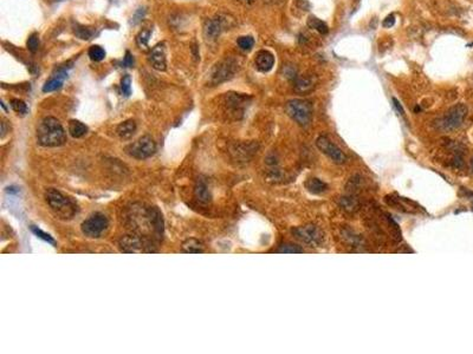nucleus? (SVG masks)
I'll return each mask as SVG.
<instances>
[{
	"label": "nucleus",
	"mask_w": 473,
	"mask_h": 354,
	"mask_svg": "<svg viewBox=\"0 0 473 354\" xmlns=\"http://www.w3.org/2000/svg\"><path fill=\"white\" fill-rule=\"evenodd\" d=\"M254 63H256L257 69L260 72H269L274 65V57L270 51L262 50V51L257 52Z\"/></svg>",
	"instance_id": "nucleus-16"
},
{
	"label": "nucleus",
	"mask_w": 473,
	"mask_h": 354,
	"mask_svg": "<svg viewBox=\"0 0 473 354\" xmlns=\"http://www.w3.org/2000/svg\"><path fill=\"white\" fill-rule=\"evenodd\" d=\"M116 132L122 140H129V138L133 137L135 132H136V123H135V121L133 120L122 122L116 128Z\"/></svg>",
	"instance_id": "nucleus-19"
},
{
	"label": "nucleus",
	"mask_w": 473,
	"mask_h": 354,
	"mask_svg": "<svg viewBox=\"0 0 473 354\" xmlns=\"http://www.w3.org/2000/svg\"><path fill=\"white\" fill-rule=\"evenodd\" d=\"M316 145L326 156H328L330 160L334 162V163L343 164L347 161L346 154L343 153L335 143H333L328 137L320 136L316 140Z\"/></svg>",
	"instance_id": "nucleus-12"
},
{
	"label": "nucleus",
	"mask_w": 473,
	"mask_h": 354,
	"mask_svg": "<svg viewBox=\"0 0 473 354\" xmlns=\"http://www.w3.org/2000/svg\"><path fill=\"white\" fill-rule=\"evenodd\" d=\"M123 64L127 66V68H131V66H133V64H134V58H133V56L130 55V52H129V51L125 52V57H124Z\"/></svg>",
	"instance_id": "nucleus-36"
},
{
	"label": "nucleus",
	"mask_w": 473,
	"mask_h": 354,
	"mask_svg": "<svg viewBox=\"0 0 473 354\" xmlns=\"http://www.w3.org/2000/svg\"><path fill=\"white\" fill-rule=\"evenodd\" d=\"M307 26H309L310 29L316 30V31L320 32L321 35H327V33L329 32L328 25H327L323 21H321V19L316 18V17H313V16H311L309 19H307Z\"/></svg>",
	"instance_id": "nucleus-24"
},
{
	"label": "nucleus",
	"mask_w": 473,
	"mask_h": 354,
	"mask_svg": "<svg viewBox=\"0 0 473 354\" xmlns=\"http://www.w3.org/2000/svg\"><path fill=\"white\" fill-rule=\"evenodd\" d=\"M313 87V79L307 76H297L295 78V89L298 92H306Z\"/></svg>",
	"instance_id": "nucleus-23"
},
{
	"label": "nucleus",
	"mask_w": 473,
	"mask_h": 354,
	"mask_svg": "<svg viewBox=\"0 0 473 354\" xmlns=\"http://www.w3.org/2000/svg\"><path fill=\"white\" fill-rule=\"evenodd\" d=\"M340 207L347 213H356L361 209V202L359 197L354 194H347L346 196H342L339 201Z\"/></svg>",
	"instance_id": "nucleus-17"
},
{
	"label": "nucleus",
	"mask_w": 473,
	"mask_h": 354,
	"mask_svg": "<svg viewBox=\"0 0 473 354\" xmlns=\"http://www.w3.org/2000/svg\"><path fill=\"white\" fill-rule=\"evenodd\" d=\"M149 62L155 70L165 71L166 70V51H165L164 44H157L151 50L149 56Z\"/></svg>",
	"instance_id": "nucleus-15"
},
{
	"label": "nucleus",
	"mask_w": 473,
	"mask_h": 354,
	"mask_svg": "<svg viewBox=\"0 0 473 354\" xmlns=\"http://www.w3.org/2000/svg\"><path fill=\"white\" fill-rule=\"evenodd\" d=\"M156 144L150 136H143L127 148V153L136 160H145L154 155Z\"/></svg>",
	"instance_id": "nucleus-9"
},
{
	"label": "nucleus",
	"mask_w": 473,
	"mask_h": 354,
	"mask_svg": "<svg viewBox=\"0 0 473 354\" xmlns=\"http://www.w3.org/2000/svg\"><path fill=\"white\" fill-rule=\"evenodd\" d=\"M120 248L123 253H144V251H154L151 249L153 243L136 234L125 235L120 240Z\"/></svg>",
	"instance_id": "nucleus-10"
},
{
	"label": "nucleus",
	"mask_w": 473,
	"mask_h": 354,
	"mask_svg": "<svg viewBox=\"0 0 473 354\" xmlns=\"http://www.w3.org/2000/svg\"><path fill=\"white\" fill-rule=\"evenodd\" d=\"M121 90H122V94H123L125 97L130 96V94H131V78H130V76L125 75L124 77L122 78Z\"/></svg>",
	"instance_id": "nucleus-33"
},
{
	"label": "nucleus",
	"mask_w": 473,
	"mask_h": 354,
	"mask_svg": "<svg viewBox=\"0 0 473 354\" xmlns=\"http://www.w3.org/2000/svg\"><path fill=\"white\" fill-rule=\"evenodd\" d=\"M11 108L15 110L17 114L21 115H25L28 112V105L25 104V102H23L22 99H12L11 101Z\"/></svg>",
	"instance_id": "nucleus-31"
},
{
	"label": "nucleus",
	"mask_w": 473,
	"mask_h": 354,
	"mask_svg": "<svg viewBox=\"0 0 473 354\" xmlns=\"http://www.w3.org/2000/svg\"><path fill=\"white\" fill-rule=\"evenodd\" d=\"M245 2H247V3H253L254 0H245Z\"/></svg>",
	"instance_id": "nucleus-39"
},
{
	"label": "nucleus",
	"mask_w": 473,
	"mask_h": 354,
	"mask_svg": "<svg viewBox=\"0 0 473 354\" xmlns=\"http://www.w3.org/2000/svg\"><path fill=\"white\" fill-rule=\"evenodd\" d=\"M238 69V64L234 59H224L218 63V64L212 69L211 72V83L212 84H220V83L226 82L231 79L236 74Z\"/></svg>",
	"instance_id": "nucleus-8"
},
{
	"label": "nucleus",
	"mask_w": 473,
	"mask_h": 354,
	"mask_svg": "<svg viewBox=\"0 0 473 354\" xmlns=\"http://www.w3.org/2000/svg\"><path fill=\"white\" fill-rule=\"evenodd\" d=\"M286 114L300 127L306 128L312 122V105L304 99H291L286 103Z\"/></svg>",
	"instance_id": "nucleus-5"
},
{
	"label": "nucleus",
	"mask_w": 473,
	"mask_h": 354,
	"mask_svg": "<svg viewBox=\"0 0 473 354\" xmlns=\"http://www.w3.org/2000/svg\"><path fill=\"white\" fill-rule=\"evenodd\" d=\"M293 236L303 243L309 244L310 247H320L324 241V234L319 227L307 224V226L297 227L291 230Z\"/></svg>",
	"instance_id": "nucleus-7"
},
{
	"label": "nucleus",
	"mask_w": 473,
	"mask_h": 354,
	"mask_svg": "<svg viewBox=\"0 0 473 354\" xmlns=\"http://www.w3.org/2000/svg\"><path fill=\"white\" fill-rule=\"evenodd\" d=\"M304 185H305V189L313 195H321L328 190V184L324 183L320 178H309Z\"/></svg>",
	"instance_id": "nucleus-20"
},
{
	"label": "nucleus",
	"mask_w": 473,
	"mask_h": 354,
	"mask_svg": "<svg viewBox=\"0 0 473 354\" xmlns=\"http://www.w3.org/2000/svg\"><path fill=\"white\" fill-rule=\"evenodd\" d=\"M69 132L74 138H82L88 134V127L77 120H71L69 122Z\"/></svg>",
	"instance_id": "nucleus-21"
},
{
	"label": "nucleus",
	"mask_w": 473,
	"mask_h": 354,
	"mask_svg": "<svg viewBox=\"0 0 473 354\" xmlns=\"http://www.w3.org/2000/svg\"><path fill=\"white\" fill-rule=\"evenodd\" d=\"M30 228H31V231L36 235V236L39 237V239H42L43 241H45V242H48V243L52 244V246H55L56 241L54 240V237H52L50 234L45 233V231H43L42 229H39V228L36 227V226H31Z\"/></svg>",
	"instance_id": "nucleus-28"
},
{
	"label": "nucleus",
	"mask_w": 473,
	"mask_h": 354,
	"mask_svg": "<svg viewBox=\"0 0 473 354\" xmlns=\"http://www.w3.org/2000/svg\"><path fill=\"white\" fill-rule=\"evenodd\" d=\"M150 33L151 32L149 31V30H142V31L138 33L137 37H136V42H137V45L140 46V48H145V46L148 45V41H149Z\"/></svg>",
	"instance_id": "nucleus-32"
},
{
	"label": "nucleus",
	"mask_w": 473,
	"mask_h": 354,
	"mask_svg": "<svg viewBox=\"0 0 473 354\" xmlns=\"http://www.w3.org/2000/svg\"><path fill=\"white\" fill-rule=\"evenodd\" d=\"M471 167H472V170H473V160H472V162H471Z\"/></svg>",
	"instance_id": "nucleus-40"
},
{
	"label": "nucleus",
	"mask_w": 473,
	"mask_h": 354,
	"mask_svg": "<svg viewBox=\"0 0 473 354\" xmlns=\"http://www.w3.org/2000/svg\"><path fill=\"white\" fill-rule=\"evenodd\" d=\"M74 32L78 38L83 39V41H89V39H91L92 36H94V31H92L91 29L85 28V26L82 25H76Z\"/></svg>",
	"instance_id": "nucleus-27"
},
{
	"label": "nucleus",
	"mask_w": 473,
	"mask_h": 354,
	"mask_svg": "<svg viewBox=\"0 0 473 354\" xmlns=\"http://www.w3.org/2000/svg\"><path fill=\"white\" fill-rule=\"evenodd\" d=\"M183 250L185 253H190V254H199L204 251V244L201 241L197 240V239H188L185 241L183 243Z\"/></svg>",
	"instance_id": "nucleus-22"
},
{
	"label": "nucleus",
	"mask_w": 473,
	"mask_h": 354,
	"mask_svg": "<svg viewBox=\"0 0 473 354\" xmlns=\"http://www.w3.org/2000/svg\"><path fill=\"white\" fill-rule=\"evenodd\" d=\"M385 202L388 204L389 207L394 208V209L402 211V213H407V214H418V213H423V208L420 206V204L416 203V202L409 200V198L399 196V195H387L385 197Z\"/></svg>",
	"instance_id": "nucleus-11"
},
{
	"label": "nucleus",
	"mask_w": 473,
	"mask_h": 354,
	"mask_svg": "<svg viewBox=\"0 0 473 354\" xmlns=\"http://www.w3.org/2000/svg\"><path fill=\"white\" fill-rule=\"evenodd\" d=\"M128 227L133 234L143 237L153 243L161 240L164 235V220L156 208L145 207L143 204H133L125 215Z\"/></svg>",
	"instance_id": "nucleus-1"
},
{
	"label": "nucleus",
	"mask_w": 473,
	"mask_h": 354,
	"mask_svg": "<svg viewBox=\"0 0 473 354\" xmlns=\"http://www.w3.org/2000/svg\"><path fill=\"white\" fill-rule=\"evenodd\" d=\"M38 143L46 148L61 147L67 142V134L55 117H45L37 128Z\"/></svg>",
	"instance_id": "nucleus-2"
},
{
	"label": "nucleus",
	"mask_w": 473,
	"mask_h": 354,
	"mask_svg": "<svg viewBox=\"0 0 473 354\" xmlns=\"http://www.w3.org/2000/svg\"><path fill=\"white\" fill-rule=\"evenodd\" d=\"M109 227V221L105 217V215L101 213H96L91 215L90 217L87 218L83 223H82V231L85 236L90 237V239H98L107 231Z\"/></svg>",
	"instance_id": "nucleus-6"
},
{
	"label": "nucleus",
	"mask_w": 473,
	"mask_h": 354,
	"mask_svg": "<svg viewBox=\"0 0 473 354\" xmlns=\"http://www.w3.org/2000/svg\"><path fill=\"white\" fill-rule=\"evenodd\" d=\"M277 251H278V253H284V254H300V253H303L304 250L299 246H297V244L286 243V244H282Z\"/></svg>",
	"instance_id": "nucleus-30"
},
{
	"label": "nucleus",
	"mask_w": 473,
	"mask_h": 354,
	"mask_svg": "<svg viewBox=\"0 0 473 354\" xmlns=\"http://www.w3.org/2000/svg\"><path fill=\"white\" fill-rule=\"evenodd\" d=\"M393 103H394V107L396 108V110H398L400 112V115H405V110H403V108H402V105L400 104V102L398 101V99L396 98H393Z\"/></svg>",
	"instance_id": "nucleus-37"
},
{
	"label": "nucleus",
	"mask_w": 473,
	"mask_h": 354,
	"mask_svg": "<svg viewBox=\"0 0 473 354\" xmlns=\"http://www.w3.org/2000/svg\"><path fill=\"white\" fill-rule=\"evenodd\" d=\"M232 19H228L226 16H217L214 18L210 19L205 26V35L211 39H216L219 37L220 33L231 26Z\"/></svg>",
	"instance_id": "nucleus-13"
},
{
	"label": "nucleus",
	"mask_w": 473,
	"mask_h": 354,
	"mask_svg": "<svg viewBox=\"0 0 473 354\" xmlns=\"http://www.w3.org/2000/svg\"><path fill=\"white\" fill-rule=\"evenodd\" d=\"M45 200L56 216L61 220H71L77 213V204L71 197L67 196L57 189H48L45 193Z\"/></svg>",
	"instance_id": "nucleus-3"
},
{
	"label": "nucleus",
	"mask_w": 473,
	"mask_h": 354,
	"mask_svg": "<svg viewBox=\"0 0 473 354\" xmlns=\"http://www.w3.org/2000/svg\"><path fill=\"white\" fill-rule=\"evenodd\" d=\"M362 185V177L360 175H354V176L350 178L347 183V191L348 194H354L356 195L357 191L360 190Z\"/></svg>",
	"instance_id": "nucleus-25"
},
{
	"label": "nucleus",
	"mask_w": 473,
	"mask_h": 354,
	"mask_svg": "<svg viewBox=\"0 0 473 354\" xmlns=\"http://www.w3.org/2000/svg\"><path fill=\"white\" fill-rule=\"evenodd\" d=\"M194 195H195V198H197L200 203H208V202L211 201L212 195H211L210 188H208L207 182L205 178L203 177L198 178L197 184H195Z\"/></svg>",
	"instance_id": "nucleus-18"
},
{
	"label": "nucleus",
	"mask_w": 473,
	"mask_h": 354,
	"mask_svg": "<svg viewBox=\"0 0 473 354\" xmlns=\"http://www.w3.org/2000/svg\"><path fill=\"white\" fill-rule=\"evenodd\" d=\"M88 55L91 61L101 62V61H103L105 57V51H104V49L101 48L100 45H92L90 46V49H89Z\"/></svg>",
	"instance_id": "nucleus-26"
},
{
	"label": "nucleus",
	"mask_w": 473,
	"mask_h": 354,
	"mask_svg": "<svg viewBox=\"0 0 473 354\" xmlns=\"http://www.w3.org/2000/svg\"><path fill=\"white\" fill-rule=\"evenodd\" d=\"M39 48V37L37 33H32L28 39V49L29 51H31L32 54H35Z\"/></svg>",
	"instance_id": "nucleus-34"
},
{
	"label": "nucleus",
	"mask_w": 473,
	"mask_h": 354,
	"mask_svg": "<svg viewBox=\"0 0 473 354\" xmlns=\"http://www.w3.org/2000/svg\"><path fill=\"white\" fill-rule=\"evenodd\" d=\"M258 148H259V145H258L257 143L238 144L232 149V150H231V154H232L233 158L237 162H243V163H246V162H250L251 158L256 155Z\"/></svg>",
	"instance_id": "nucleus-14"
},
{
	"label": "nucleus",
	"mask_w": 473,
	"mask_h": 354,
	"mask_svg": "<svg viewBox=\"0 0 473 354\" xmlns=\"http://www.w3.org/2000/svg\"><path fill=\"white\" fill-rule=\"evenodd\" d=\"M467 116V108L464 104H456L449 108L441 118L436 121L435 127L444 132H449L460 128Z\"/></svg>",
	"instance_id": "nucleus-4"
},
{
	"label": "nucleus",
	"mask_w": 473,
	"mask_h": 354,
	"mask_svg": "<svg viewBox=\"0 0 473 354\" xmlns=\"http://www.w3.org/2000/svg\"><path fill=\"white\" fill-rule=\"evenodd\" d=\"M143 15H144V9H138V11L135 13V16H134V24H136V23L138 22L137 18H140V21H141V19L143 18Z\"/></svg>",
	"instance_id": "nucleus-38"
},
{
	"label": "nucleus",
	"mask_w": 473,
	"mask_h": 354,
	"mask_svg": "<svg viewBox=\"0 0 473 354\" xmlns=\"http://www.w3.org/2000/svg\"><path fill=\"white\" fill-rule=\"evenodd\" d=\"M394 24H395V16L394 15L387 16L386 19H383V22H382V26H383V28H386V29L393 28Z\"/></svg>",
	"instance_id": "nucleus-35"
},
{
	"label": "nucleus",
	"mask_w": 473,
	"mask_h": 354,
	"mask_svg": "<svg viewBox=\"0 0 473 354\" xmlns=\"http://www.w3.org/2000/svg\"><path fill=\"white\" fill-rule=\"evenodd\" d=\"M238 46L244 51H250L254 45V39L251 36H243V37L238 38Z\"/></svg>",
	"instance_id": "nucleus-29"
}]
</instances>
